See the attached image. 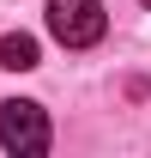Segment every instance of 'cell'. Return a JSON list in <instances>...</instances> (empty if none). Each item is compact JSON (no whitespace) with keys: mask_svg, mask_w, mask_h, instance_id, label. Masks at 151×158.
<instances>
[{"mask_svg":"<svg viewBox=\"0 0 151 158\" xmlns=\"http://www.w3.org/2000/svg\"><path fill=\"white\" fill-rule=\"evenodd\" d=\"M0 146L18 152V158L48 152V116H42V103H24V98L0 103Z\"/></svg>","mask_w":151,"mask_h":158,"instance_id":"cell-1","label":"cell"},{"mask_svg":"<svg viewBox=\"0 0 151 158\" xmlns=\"http://www.w3.org/2000/svg\"><path fill=\"white\" fill-rule=\"evenodd\" d=\"M103 0H48V31H55V43H67V49H91L97 37H103Z\"/></svg>","mask_w":151,"mask_h":158,"instance_id":"cell-2","label":"cell"},{"mask_svg":"<svg viewBox=\"0 0 151 158\" xmlns=\"http://www.w3.org/2000/svg\"><path fill=\"white\" fill-rule=\"evenodd\" d=\"M0 67H12V73H30L37 67V37H0Z\"/></svg>","mask_w":151,"mask_h":158,"instance_id":"cell-3","label":"cell"},{"mask_svg":"<svg viewBox=\"0 0 151 158\" xmlns=\"http://www.w3.org/2000/svg\"><path fill=\"white\" fill-rule=\"evenodd\" d=\"M145 6H151V0H145Z\"/></svg>","mask_w":151,"mask_h":158,"instance_id":"cell-4","label":"cell"}]
</instances>
